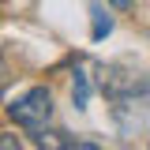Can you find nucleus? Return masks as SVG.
<instances>
[{
  "label": "nucleus",
  "mask_w": 150,
  "mask_h": 150,
  "mask_svg": "<svg viewBox=\"0 0 150 150\" xmlns=\"http://www.w3.org/2000/svg\"><path fill=\"white\" fill-rule=\"evenodd\" d=\"M109 34H112V15L101 4H90V38L101 41V38H109Z\"/></svg>",
  "instance_id": "nucleus-4"
},
{
  "label": "nucleus",
  "mask_w": 150,
  "mask_h": 150,
  "mask_svg": "<svg viewBox=\"0 0 150 150\" xmlns=\"http://www.w3.org/2000/svg\"><path fill=\"white\" fill-rule=\"evenodd\" d=\"M8 116L15 120L19 128H26V131L45 128L49 116H53V90H49V86H30V90H23L19 98H11Z\"/></svg>",
  "instance_id": "nucleus-1"
},
{
  "label": "nucleus",
  "mask_w": 150,
  "mask_h": 150,
  "mask_svg": "<svg viewBox=\"0 0 150 150\" xmlns=\"http://www.w3.org/2000/svg\"><path fill=\"white\" fill-rule=\"evenodd\" d=\"M71 101H75V109H86V101H90V79L83 68H75L71 75Z\"/></svg>",
  "instance_id": "nucleus-5"
},
{
  "label": "nucleus",
  "mask_w": 150,
  "mask_h": 150,
  "mask_svg": "<svg viewBox=\"0 0 150 150\" xmlns=\"http://www.w3.org/2000/svg\"><path fill=\"white\" fill-rule=\"evenodd\" d=\"M19 135H0V150H19Z\"/></svg>",
  "instance_id": "nucleus-6"
},
{
  "label": "nucleus",
  "mask_w": 150,
  "mask_h": 150,
  "mask_svg": "<svg viewBox=\"0 0 150 150\" xmlns=\"http://www.w3.org/2000/svg\"><path fill=\"white\" fill-rule=\"evenodd\" d=\"M112 120H116L120 135H143L150 128V90L112 98Z\"/></svg>",
  "instance_id": "nucleus-2"
},
{
  "label": "nucleus",
  "mask_w": 150,
  "mask_h": 150,
  "mask_svg": "<svg viewBox=\"0 0 150 150\" xmlns=\"http://www.w3.org/2000/svg\"><path fill=\"white\" fill-rule=\"evenodd\" d=\"M98 86H101V94L112 101V98H124V94H135V90H150V79H146L143 71L120 68V64H105Z\"/></svg>",
  "instance_id": "nucleus-3"
},
{
  "label": "nucleus",
  "mask_w": 150,
  "mask_h": 150,
  "mask_svg": "<svg viewBox=\"0 0 150 150\" xmlns=\"http://www.w3.org/2000/svg\"><path fill=\"white\" fill-rule=\"evenodd\" d=\"M109 8H116V11H128V8H135V0H105Z\"/></svg>",
  "instance_id": "nucleus-7"
}]
</instances>
